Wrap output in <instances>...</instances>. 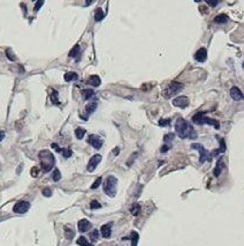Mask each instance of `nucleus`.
Listing matches in <instances>:
<instances>
[{
    "mask_svg": "<svg viewBox=\"0 0 244 246\" xmlns=\"http://www.w3.org/2000/svg\"><path fill=\"white\" fill-rule=\"evenodd\" d=\"M51 98H52V102L54 103V104H59V102H58V93L55 90H53Z\"/></svg>",
    "mask_w": 244,
    "mask_h": 246,
    "instance_id": "nucleus-37",
    "label": "nucleus"
},
{
    "mask_svg": "<svg viewBox=\"0 0 244 246\" xmlns=\"http://www.w3.org/2000/svg\"><path fill=\"white\" fill-rule=\"evenodd\" d=\"M206 4L210 5V6H212V7H216V5L219 4V1H210V0H207V1H206Z\"/></svg>",
    "mask_w": 244,
    "mask_h": 246,
    "instance_id": "nucleus-42",
    "label": "nucleus"
},
{
    "mask_svg": "<svg viewBox=\"0 0 244 246\" xmlns=\"http://www.w3.org/2000/svg\"><path fill=\"white\" fill-rule=\"evenodd\" d=\"M191 148L192 149H196V150H198L200 154V157H199V162L200 163H204V162H206V161H211V154L205 149V148L202 146L200 144H191Z\"/></svg>",
    "mask_w": 244,
    "mask_h": 246,
    "instance_id": "nucleus-5",
    "label": "nucleus"
},
{
    "mask_svg": "<svg viewBox=\"0 0 244 246\" xmlns=\"http://www.w3.org/2000/svg\"><path fill=\"white\" fill-rule=\"evenodd\" d=\"M43 195H44V197H51V195H52V191L46 187V189H43Z\"/></svg>",
    "mask_w": 244,
    "mask_h": 246,
    "instance_id": "nucleus-39",
    "label": "nucleus"
},
{
    "mask_svg": "<svg viewBox=\"0 0 244 246\" xmlns=\"http://www.w3.org/2000/svg\"><path fill=\"white\" fill-rule=\"evenodd\" d=\"M88 83H90L91 86L94 87H99L100 83H102V80H100V78L98 75H91L89 78V80H88Z\"/></svg>",
    "mask_w": 244,
    "mask_h": 246,
    "instance_id": "nucleus-18",
    "label": "nucleus"
},
{
    "mask_svg": "<svg viewBox=\"0 0 244 246\" xmlns=\"http://www.w3.org/2000/svg\"><path fill=\"white\" fill-rule=\"evenodd\" d=\"M173 139H174V134H167V135H165V138H163V141L165 142H172L173 141Z\"/></svg>",
    "mask_w": 244,
    "mask_h": 246,
    "instance_id": "nucleus-38",
    "label": "nucleus"
},
{
    "mask_svg": "<svg viewBox=\"0 0 244 246\" xmlns=\"http://www.w3.org/2000/svg\"><path fill=\"white\" fill-rule=\"evenodd\" d=\"M100 183H102V177H99V178H97V180L94 181V184L91 185V189H98L99 187V185H100Z\"/></svg>",
    "mask_w": 244,
    "mask_h": 246,
    "instance_id": "nucleus-36",
    "label": "nucleus"
},
{
    "mask_svg": "<svg viewBox=\"0 0 244 246\" xmlns=\"http://www.w3.org/2000/svg\"><path fill=\"white\" fill-rule=\"evenodd\" d=\"M194 58H195L197 62H204L205 60H206V58H207V51H206V49H204V48H202V49H199L197 52L195 53V56H194Z\"/></svg>",
    "mask_w": 244,
    "mask_h": 246,
    "instance_id": "nucleus-12",
    "label": "nucleus"
},
{
    "mask_svg": "<svg viewBox=\"0 0 244 246\" xmlns=\"http://www.w3.org/2000/svg\"><path fill=\"white\" fill-rule=\"evenodd\" d=\"M69 57L75 58L76 60H78V59H80V57H81V48H80V45H75L73 49L70 50Z\"/></svg>",
    "mask_w": 244,
    "mask_h": 246,
    "instance_id": "nucleus-17",
    "label": "nucleus"
},
{
    "mask_svg": "<svg viewBox=\"0 0 244 246\" xmlns=\"http://www.w3.org/2000/svg\"><path fill=\"white\" fill-rule=\"evenodd\" d=\"M224 169V160H222V157L219 158V161L216 162V168H214V171H213V175L216 177H219L222 172V170Z\"/></svg>",
    "mask_w": 244,
    "mask_h": 246,
    "instance_id": "nucleus-15",
    "label": "nucleus"
},
{
    "mask_svg": "<svg viewBox=\"0 0 244 246\" xmlns=\"http://www.w3.org/2000/svg\"><path fill=\"white\" fill-rule=\"evenodd\" d=\"M158 124L160 125V126H163V127H165V126H168V125H171V119H169V118L160 119V120L158 121Z\"/></svg>",
    "mask_w": 244,
    "mask_h": 246,
    "instance_id": "nucleus-31",
    "label": "nucleus"
},
{
    "mask_svg": "<svg viewBox=\"0 0 244 246\" xmlns=\"http://www.w3.org/2000/svg\"><path fill=\"white\" fill-rule=\"evenodd\" d=\"M78 231L80 232H86V231H89L91 228H92V224H91V222L85 220V218H83V220H80L78 221Z\"/></svg>",
    "mask_w": 244,
    "mask_h": 246,
    "instance_id": "nucleus-10",
    "label": "nucleus"
},
{
    "mask_svg": "<svg viewBox=\"0 0 244 246\" xmlns=\"http://www.w3.org/2000/svg\"><path fill=\"white\" fill-rule=\"evenodd\" d=\"M116 187H118V179L114 176H110L106 178L104 183V192L111 198L116 195Z\"/></svg>",
    "mask_w": 244,
    "mask_h": 246,
    "instance_id": "nucleus-3",
    "label": "nucleus"
},
{
    "mask_svg": "<svg viewBox=\"0 0 244 246\" xmlns=\"http://www.w3.org/2000/svg\"><path fill=\"white\" fill-rule=\"evenodd\" d=\"M206 115V111H202V112H198V113H196L194 117H192V123L194 124H197V125H199L200 123V119L203 118L204 116Z\"/></svg>",
    "mask_w": 244,
    "mask_h": 246,
    "instance_id": "nucleus-21",
    "label": "nucleus"
},
{
    "mask_svg": "<svg viewBox=\"0 0 244 246\" xmlns=\"http://www.w3.org/2000/svg\"><path fill=\"white\" fill-rule=\"evenodd\" d=\"M88 142H89L94 148H96V149H100L102 146V140L98 135H94V134H91V135L89 136Z\"/></svg>",
    "mask_w": 244,
    "mask_h": 246,
    "instance_id": "nucleus-9",
    "label": "nucleus"
},
{
    "mask_svg": "<svg viewBox=\"0 0 244 246\" xmlns=\"http://www.w3.org/2000/svg\"><path fill=\"white\" fill-rule=\"evenodd\" d=\"M90 208L91 209H99V208H102V205L97 200H92L90 202Z\"/></svg>",
    "mask_w": 244,
    "mask_h": 246,
    "instance_id": "nucleus-30",
    "label": "nucleus"
},
{
    "mask_svg": "<svg viewBox=\"0 0 244 246\" xmlns=\"http://www.w3.org/2000/svg\"><path fill=\"white\" fill-rule=\"evenodd\" d=\"M61 154L63 155L65 158H69L70 156H72V154H73V152L70 149H61Z\"/></svg>",
    "mask_w": 244,
    "mask_h": 246,
    "instance_id": "nucleus-35",
    "label": "nucleus"
},
{
    "mask_svg": "<svg viewBox=\"0 0 244 246\" xmlns=\"http://www.w3.org/2000/svg\"><path fill=\"white\" fill-rule=\"evenodd\" d=\"M227 21H228V16L226 14H220V15H218V16L214 19V22H216V23H226Z\"/></svg>",
    "mask_w": 244,
    "mask_h": 246,
    "instance_id": "nucleus-27",
    "label": "nucleus"
},
{
    "mask_svg": "<svg viewBox=\"0 0 244 246\" xmlns=\"http://www.w3.org/2000/svg\"><path fill=\"white\" fill-rule=\"evenodd\" d=\"M39 161H41V168L43 172H49L53 169L55 164V157L50 150H41L38 154Z\"/></svg>",
    "mask_w": 244,
    "mask_h": 246,
    "instance_id": "nucleus-2",
    "label": "nucleus"
},
{
    "mask_svg": "<svg viewBox=\"0 0 244 246\" xmlns=\"http://www.w3.org/2000/svg\"><path fill=\"white\" fill-rule=\"evenodd\" d=\"M139 212H141V205L139 203H134V205L131 206V208H130V213L134 215V216H137L139 214Z\"/></svg>",
    "mask_w": 244,
    "mask_h": 246,
    "instance_id": "nucleus-25",
    "label": "nucleus"
},
{
    "mask_svg": "<svg viewBox=\"0 0 244 246\" xmlns=\"http://www.w3.org/2000/svg\"><path fill=\"white\" fill-rule=\"evenodd\" d=\"M43 5H44V1H37L36 6H35V12H38L39 8H41Z\"/></svg>",
    "mask_w": 244,
    "mask_h": 246,
    "instance_id": "nucleus-41",
    "label": "nucleus"
},
{
    "mask_svg": "<svg viewBox=\"0 0 244 246\" xmlns=\"http://www.w3.org/2000/svg\"><path fill=\"white\" fill-rule=\"evenodd\" d=\"M183 88H184V86H183V83H181V82H176V81H173L169 84V86L167 87V88H165V90H163V97L165 98H172L173 96H175L176 94H179L180 91L182 90Z\"/></svg>",
    "mask_w": 244,
    "mask_h": 246,
    "instance_id": "nucleus-4",
    "label": "nucleus"
},
{
    "mask_svg": "<svg viewBox=\"0 0 244 246\" xmlns=\"http://www.w3.org/2000/svg\"><path fill=\"white\" fill-rule=\"evenodd\" d=\"M65 235H66V238L68 239V240H72L74 237V235H75V232H74V230L70 228V226H65Z\"/></svg>",
    "mask_w": 244,
    "mask_h": 246,
    "instance_id": "nucleus-24",
    "label": "nucleus"
},
{
    "mask_svg": "<svg viewBox=\"0 0 244 246\" xmlns=\"http://www.w3.org/2000/svg\"><path fill=\"white\" fill-rule=\"evenodd\" d=\"M138 239H139V235L136 231H133L131 232V246H137Z\"/></svg>",
    "mask_w": 244,
    "mask_h": 246,
    "instance_id": "nucleus-29",
    "label": "nucleus"
},
{
    "mask_svg": "<svg viewBox=\"0 0 244 246\" xmlns=\"http://www.w3.org/2000/svg\"><path fill=\"white\" fill-rule=\"evenodd\" d=\"M100 231H102V237H105V238H110V237H111V235H112V226H111L110 223H108V224H104V226H102V229H100Z\"/></svg>",
    "mask_w": 244,
    "mask_h": 246,
    "instance_id": "nucleus-16",
    "label": "nucleus"
},
{
    "mask_svg": "<svg viewBox=\"0 0 244 246\" xmlns=\"http://www.w3.org/2000/svg\"><path fill=\"white\" fill-rule=\"evenodd\" d=\"M230 97L236 102H240L243 99V94H242V91L238 87H233L230 89Z\"/></svg>",
    "mask_w": 244,
    "mask_h": 246,
    "instance_id": "nucleus-11",
    "label": "nucleus"
},
{
    "mask_svg": "<svg viewBox=\"0 0 244 246\" xmlns=\"http://www.w3.org/2000/svg\"><path fill=\"white\" fill-rule=\"evenodd\" d=\"M173 105L176 107H180V109H185L189 105V98L187 96H179V97L174 98Z\"/></svg>",
    "mask_w": 244,
    "mask_h": 246,
    "instance_id": "nucleus-8",
    "label": "nucleus"
},
{
    "mask_svg": "<svg viewBox=\"0 0 244 246\" xmlns=\"http://www.w3.org/2000/svg\"><path fill=\"white\" fill-rule=\"evenodd\" d=\"M6 56H7V58H8L9 60H12V62H15V60H16V57L14 56V53L12 52V50L11 49L6 50Z\"/></svg>",
    "mask_w": 244,
    "mask_h": 246,
    "instance_id": "nucleus-34",
    "label": "nucleus"
},
{
    "mask_svg": "<svg viewBox=\"0 0 244 246\" xmlns=\"http://www.w3.org/2000/svg\"><path fill=\"white\" fill-rule=\"evenodd\" d=\"M38 172H39V169L37 168V166H33V169H31V176L33 177H37L38 176Z\"/></svg>",
    "mask_w": 244,
    "mask_h": 246,
    "instance_id": "nucleus-40",
    "label": "nucleus"
},
{
    "mask_svg": "<svg viewBox=\"0 0 244 246\" xmlns=\"http://www.w3.org/2000/svg\"><path fill=\"white\" fill-rule=\"evenodd\" d=\"M171 148H172L171 146H167V144H166V146H163V147L161 148V153H166L167 150H169Z\"/></svg>",
    "mask_w": 244,
    "mask_h": 246,
    "instance_id": "nucleus-43",
    "label": "nucleus"
},
{
    "mask_svg": "<svg viewBox=\"0 0 244 246\" xmlns=\"http://www.w3.org/2000/svg\"><path fill=\"white\" fill-rule=\"evenodd\" d=\"M203 124H207V125H212V126H214L216 130H219L220 128V123L216 119H212V118H207V117H205L204 116L203 118L200 119V123L199 125H203Z\"/></svg>",
    "mask_w": 244,
    "mask_h": 246,
    "instance_id": "nucleus-13",
    "label": "nucleus"
},
{
    "mask_svg": "<svg viewBox=\"0 0 244 246\" xmlns=\"http://www.w3.org/2000/svg\"><path fill=\"white\" fill-rule=\"evenodd\" d=\"M216 138L219 140L220 147H219V149H216V150H214V152H212L211 157L212 156H216L218 154H222V153L226 152V141H224V139L220 138V136H216Z\"/></svg>",
    "mask_w": 244,
    "mask_h": 246,
    "instance_id": "nucleus-14",
    "label": "nucleus"
},
{
    "mask_svg": "<svg viewBox=\"0 0 244 246\" xmlns=\"http://www.w3.org/2000/svg\"><path fill=\"white\" fill-rule=\"evenodd\" d=\"M104 17H105V14H104V11H102V8L98 7V8L96 9V13H94V21L100 22V21L104 20Z\"/></svg>",
    "mask_w": 244,
    "mask_h": 246,
    "instance_id": "nucleus-20",
    "label": "nucleus"
},
{
    "mask_svg": "<svg viewBox=\"0 0 244 246\" xmlns=\"http://www.w3.org/2000/svg\"><path fill=\"white\" fill-rule=\"evenodd\" d=\"M113 154H114V155H118V154H119V148H116V149H115V152H113Z\"/></svg>",
    "mask_w": 244,
    "mask_h": 246,
    "instance_id": "nucleus-45",
    "label": "nucleus"
},
{
    "mask_svg": "<svg viewBox=\"0 0 244 246\" xmlns=\"http://www.w3.org/2000/svg\"><path fill=\"white\" fill-rule=\"evenodd\" d=\"M85 133H86V131L84 130V128H82V127H77L76 130H75V135H76V138H77L78 140L83 139Z\"/></svg>",
    "mask_w": 244,
    "mask_h": 246,
    "instance_id": "nucleus-26",
    "label": "nucleus"
},
{
    "mask_svg": "<svg viewBox=\"0 0 244 246\" xmlns=\"http://www.w3.org/2000/svg\"><path fill=\"white\" fill-rule=\"evenodd\" d=\"M96 109H97V103H90V104H88L85 107V112H86V117L89 115H91V113H94V111H96Z\"/></svg>",
    "mask_w": 244,
    "mask_h": 246,
    "instance_id": "nucleus-22",
    "label": "nucleus"
},
{
    "mask_svg": "<svg viewBox=\"0 0 244 246\" xmlns=\"http://www.w3.org/2000/svg\"><path fill=\"white\" fill-rule=\"evenodd\" d=\"M102 162V155H99V154H97V155H94L91 158H90L89 163H88V171H90V172H92V171H94L96 170V168L98 166V164Z\"/></svg>",
    "mask_w": 244,
    "mask_h": 246,
    "instance_id": "nucleus-7",
    "label": "nucleus"
},
{
    "mask_svg": "<svg viewBox=\"0 0 244 246\" xmlns=\"http://www.w3.org/2000/svg\"><path fill=\"white\" fill-rule=\"evenodd\" d=\"M175 131L181 139H197V132L183 118H179L175 124Z\"/></svg>",
    "mask_w": 244,
    "mask_h": 246,
    "instance_id": "nucleus-1",
    "label": "nucleus"
},
{
    "mask_svg": "<svg viewBox=\"0 0 244 246\" xmlns=\"http://www.w3.org/2000/svg\"><path fill=\"white\" fill-rule=\"evenodd\" d=\"M63 79H65L66 82L75 81V80H77L78 79V75H77V73H75V72H68V73L65 74Z\"/></svg>",
    "mask_w": 244,
    "mask_h": 246,
    "instance_id": "nucleus-19",
    "label": "nucleus"
},
{
    "mask_svg": "<svg viewBox=\"0 0 244 246\" xmlns=\"http://www.w3.org/2000/svg\"><path fill=\"white\" fill-rule=\"evenodd\" d=\"M98 238H99V232H98V230H94V231L90 234V239H91L92 242H97Z\"/></svg>",
    "mask_w": 244,
    "mask_h": 246,
    "instance_id": "nucleus-32",
    "label": "nucleus"
},
{
    "mask_svg": "<svg viewBox=\"0 0 244 246\" xmlns=\"http://www.w3.org/2000/svg\"><path fill=\"white\" fill-rule=\"evenodd\" d=\"M82 96L84 99H90L94 96V91L92 89H84L82 90Z\"/></svg>",
    "mask_w": 244,
    "mask_h": 246,
    "instance_id": "nucleus-23",
    "label": "nucleus"
},
{
    "mask_svg": "<svg viewBox=\"0 0 244 246\" xmlns=\"http://www.w3.org/2000/svg\"><path fill=\"white\" fill-rule=\"evenodd\" d=\"M30 208V202L28 201H19L13 207V212L16 214H24Z\"/></svg>",
    "mask_w": 244,
    "mask_h": 246,
    "instance_id": "nucleus-6",
    "label": "nucleus"
},
{
    "mask_svg": "<svg viewBox=\"0 0 244 246\" xmlns=\"http://www.w3.org/2000/svg\"><path fill=\"white\" fill-rule=\"evenodd\" d=\"M5 138V132L4 131H0V141H2Z\"/></svg>",
    "mask_w": 244,
    "mask_h": 246,
    "instance_id": "nucleus-44",
    "label": "nucleus"
},
{
    "mask_svg": "<svg viewBox=\"0 0 244 246\" xmlns=\"http://www.w3.org/2000/svg\"><path fill=\"white\" fill-rule=\"evenodd\" d=\"M52 178H53V180H54V181H59L61 179V173H60V171H59L58 169H55V170L53 171Z\"/></svg>",
    "mask_w": 244,
    "mask_h": 246,
    "instance_id": "nucleus-33",
    "label": "nucleus"
},
{
    "mask_svg": "<svg viewBox=\"0 0 244 246\" xmlns=\"http://www.w3.org/2000/svg\"><path fill=\"white\" fill-rule=\"evenodd\" d=\"M76 243H77V245H80V246H94L92 244H90V243L86 240V238L83 237V236H81V237L78 238Z\"/></svg>",
    "mask_w": 244,
    "mask_h": 246,
    "instance_id": "nucleus-28",
    "label": "nucleus"
}]
</instances>
